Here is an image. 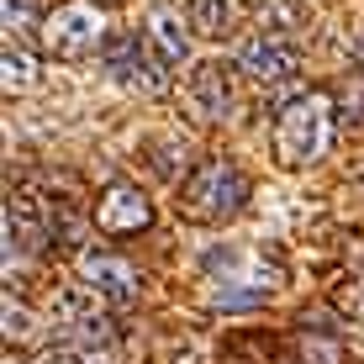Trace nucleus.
<instances>
[{
  "mask_svg": "<svg viewBox=\"0 0 364 364\" xmlns=\"http://www.w3.org/2000/svg\"><path fill=\"white\" fill-rule=\"evenodd\" d=\"M328 143H333V100L328 95L306 90L274 111V159L285 169H301L311 159H322Z\"/></svg>",
  "mask_w": 364,
  "mask_h": 364,
  "instance_id": "nucleus-1",
  "label": "nucleus"
},
{
  "mask_svg": "<svg viewBox=\"0 0 364 364\" xmlns=\"http://www.w3.org/2000/svg\"><path fill=\"white\" fill-rule=\"evenodd\" d=\"M243 200H248V174L232 159H200L191 180L180 185V211L191 222H206V228L232 222L243 211Z\"/></svg>",
  "mask_w": 364,
  "mask_h": 364,
  "instance_id": "nucleus-2",
  "label": "nucleus"
},
{
  "mask_svg": "<svg viewBox=\"0 0 364 364\" xmlns=\"http://www.w3.org/2000/svg\"><path fill=\"white\" fill-rule=\"evenodd\" d=\"M43 43L53 58H90L95 48H106V16L90 0H64L43 16Z\"/></svg>",
  "mask_w": 364,
  "mask_h": 364,
  "instance_id": "nucleus-3",
  "label": "nucleus"
},
{
  "mask_svg": "<svg viewBox=\"0 0 364 364\" xmlns=\"http://www.w3.org/2000/svg\"><path fill=\"white\" fill-rule=\"evenodd\" d=\"M100 291H90V285H58L53 301H48V317H53V328L64 343H85V348H95V343H106V333H111V322H106V306H100Z\"/></svg>",
  "mask_w": 364,
  "mask_h": 364,
  "instance_id": "nucleus-4",
  "label": "nucleus"
},
{
  "mask_svg": "<svg viewBox=\"0 0 364 364\" xmlns=\"http://www.w3.org/2000/svg\"><path fill=\"white\" fill-rule=\"evenodd\" d=\"M106 69L111 80H122L137 95H159L164 90V64L148 53V43H137L132 32H111L106 37Z\"/></svg>",
  "mask_w": 364,
  "mask_h": 364,
  "instance_id": "nucleus-5",
  "label": "nucleus"
},
{
  "mask_svg": "<svg viewBox=\"0 0 364 364\" xmlns=\"http://www.w3.org/2000/svg\"><path fill=\"white\" fill-rule=\"evenodd\" d=\"M148 222H154V200L137 191L132 180H117V185L100 191V200H95V228L106 232V237H132V232H143Z\"/></svg>",
  "mask_w": 364,
  "mask_h": 364,
  "instance_id": "nucleus-6",
  "label": "nucleus"
},
{
  "mask_svg": "<svg viewBox=\"0 0 364 364\" xmlns=\"http://www.w3.org/2000/svg\"><path fill=\"white\" fill-rule=\"evenodd\" d=\"M237 69H243L248 80H259V85H280L301 69V48L280 32H254L243 43V53H237Z\"/></svg>",
  "mask_w": 364,
  "mask_h": 364,
  "instance_id": "nucleus-7",
  "label": "nucleus"
},
{
  "mask_svg": "<svg viewBox=\"0 0 364 364\" xmlns=\"http://www.w3.org/2000/svg\"><path fill=\"white\" fill-rule=\"evenodd\" d=\"M48 232H53V222H48V211H43V200H37V191H27V185L6 191V259H11V254H32V248H43Z\"/></svg>",
  "mask_w": 364,
  "mask_h": 364,
  "instance_id": "nucleus-8",
  "label": "nucleus"
},
{
  "mask_svg": "<svg viewBox=\"0 0 364 364\" xmlns=\"http://www.w3.org/2000/svg\"><path fill=\"white\" fill-rule=\"evenodd\" d=\"M80 274H85L90 291H100L106 301H117V306L137 301V291H143V274H137L122 254H106V248H85L80 254Z\"/></svg>",
  "mask_w": 364,
  "mask_h": 364,
  "instance_id": "nucleus-9",
  "label": "nucleus"
},
{
  "mask_svg": "<svg viewBox=\"0 0 364 364\" xmlns=\"http://www.w3.org/2000/svg\"><path fill=\"white\" fill-rule=\"evenodd\" d=\"M185 27H191V21H185L174 6H154L143 16V43H148V53H154L164 69H180L185 58H191V32Z\"/></svg>",
  "mask_w": 364,
  "mask_h": 364,
  "instance_id": "nucleus-10",
  "label": "nucleus"
},
{
  "mask_svg": "<svg viewBox=\"0 0 364 364\" xmlns=\"http://www.w3.org/2000/svg\"><path fill=\"white\" fill-rule=\"evenodd\" d=\"M191 100L200 117L211 122H228L237 111V85H232V69L228 64H196L191 69Z\"/></svg>",
  "mask_w": 364,
  "mask_h": 364,
  "instance_id": "nucleus-11",
  "label": "nucleus"
},
{
  "mask_svg": "<svg viewBox=\"0 0 364 364\" xmlns=\"http://www.w3.org/2000/svg\"><path fill=\"white\" fill-rule=\"evenodd\" d=\"M185 21H191L196 37H228L232 32V0H191Z\"/></svg>",
  "mask_w": 364,
  "mask_h": 364,
  "instance_id": "nucleus-12",
  "label": "nucleus"
},
{
  "mask_svg": "<svg viewBox=\"0 0 364 364\" xmlns=\"http://www.w3.org/2000/svg\"><path fill=\"white\" fill-rule=\"evenodd\" d=\"M0 80H6V95L32 90V85L43 80V69H37V53H27L21 43H6V58H0Z\"/></svg>",
  "mask_w": 364,
  "mask_h": 364,
  "instance_id": "nucleus-13",
  "label": "nucleus"
},
{
  "mask_svg": "<svg viewBox=\"0 0 364 364\" xmlns=\"http://www.w3.org/2000/svg\"><path fill=\"white\" fill-rule=\"evenodd\" d=\"M301 359L306 364H343V343L333 328H301Z\"/></svg>",
  "mask_w": 364,
  "mask_h": 364,
  "instance_id": "nucleus-14",
  "label": "nucleus"
},
{
  "mask_svg": "<svg viewBox=\"0 0 364 364\" xmlns=\"http://www.w3.org/2000/svg\"><path fill=\"white\" fill-rule=\"evenodd\" d=\"M333 100H338V117L359 127V122H364V74H343L338 90H333Z\"/></svg>",
  "mask_w": 364,
  "mask_h": 364,
  "instance_id": "nucleus-15",
  "label": "nucleus"
},
{
  "mask_svg": "<svg viewBox=\"0 0 364 364\" xmlns=\"http://www.w3.org/2000/svg\"><path fill=\"white\" fill-rule=\"evenodd\" d=\"M0 328H6V343H27V338L37 333V317L27 311V301H16L6 291V322H0Z\"/></svg>",
  "mask_w": 364,
  "mask_h": 364,
  "instance_id": "nucleus-16",
  "label": "nucleus"
},
{
  "mask_svg": "<svg viewBox=\"0 0 364 364\" xmlns=\"http://www.w3.org/2000/svg\"><path fill=\"white\" fill-rule=\"evenodd\" d=\"M32 32V6L27 0H6V43H21Z\"/></svg>",
  "mask_w": 364,
  "mask_h": 364,
  "instance_id": "nucleus-17",
  "label": "nucleus"
},
{
  "mask_svg": "<svg viewBox=\"0 0 364 364\" xmlns=\"http://www.w3.org/2000/svg\"><path fill=\"white\" fill-rule=\"evenodd\" d=\"M333 301H338V311H348L354 322H364V285H359V280H343Z\"/></svg>",
  "mask_w": 364,
  "mask_h": 364,
  "instance_id": "nucleus-18",
  "label": "nucleus"
},
{
  "mask_svg": "<svg viewBox=\"0 0 364 364\" xmlns=\"http://www.w3.org/2000/svg\"><path fill=\"white\" fill-rule=\"evenodd\" d=\"M354 58H359V69H364V27H359V37H354Z\"/></svg>",
  "mask_w": 364,
  "mask_h": 364,
  "instance_id": "nucleus-19",
  "label": "nucleus"
},
{
  "mask_svg": "<svg viewBox=\"0 0 364 364\" xmlns=\"http://www.w3.org/2000/svg\"><path fill=\"white\" fill-rule=\"evenodd\" d=\"M6 364H21V359H16V354H6Z\"/></svg>",
  "mask_w": 364,
  "mask_h": 364,
  "instance_id": "nucleus-20",
  "label": "nucleus"
}]
</instances>
